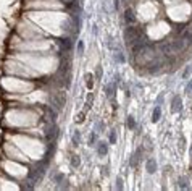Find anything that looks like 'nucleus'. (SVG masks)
<instances>
[{"mask_svg": "<svg viewBox=\"0 0 192 191\" xmlns=\"http://www.w3.org/2000/svg\"><path fill=\"white\" fill-rule=\"evenodd\" d=\"M110 144H116V133H115V130L110 131Z\"/></svg>", "mask_w": 192, "mask_h": 191, "instance_id": "nucleus-12", "label": "nucleus"}, {"mask_svg": "<svg viewBox=\"0 0 192 191\" xmlns=\"http://www.w3.org/2000/svg\"><path fill=\"white\" fill-rule=\"evenodd\" d=\"M160 117H161V109H160V105H157L155 110H153V114H152V122L157 123L158 120H160Z\"/></svg>", "mask_w": 192, "mask_h": 191, "instance_id": "nucleus-6", "label": "nucleus"}, {"mask_svg": "<svg viewBox=\"0 0 192 191\" xmlns=\"http://www.w3.org/2000/svg\"><path fill=\"white\" fill-rule=\"evenodd\" d=\"M86 86H87V89L94 88V76L92 75H86Z\"/></svg>", "mask_w": 192, "mask_h": 191, "instance_id": "nucleus-8", "label": "nucleus"}, {"mask_svg": "<svg viewBox=\"0 0 192 191\" xmlns=\"http://www.w3.org/2000/svg\"><path fill=\"white\" fill-rule=\"evenodd\" d=\"M77 46H79V55H82V54H84V44L79 41V44H77Z\"/></svg>", "mask_w": 192, "mask_h": 191, "instance_id": "nucleus-15", "label": "nucleus"}, {"mask_svg": "<svg viewBox=\"0 0 192 191\" xmlns=\"http://www.w3.org/2000/svg\"><path fill=\"white\" fill-rule=\"evenodd\" d=\"M69 162H71V165H73V167H79V165H81V159H79V155H71Z\"/></svg>", "mask_w": 192, "mask_h": 191, "instance_id": "nucleus-7", "label": "nucleus"}, {"mask_svg": "<svg viewBox=\"0 0 192 191\" xmlns=\"http://www.w3.org/2000/svg\"><path fill=\"white\" fill-rule=\"evenodd\" d=\"M95 147H97V154L98 155H105L106 152H108V144L102 143V141H98V143L95 144Z\"/></svg>", "mask_w": 192, "mask_h": 191, "instance_id": "nucleus-3", "label": "nucleus"}, {"mask_svg": "<svg viewBox=\"0 0 192 191\" xmlns=\"http://www.w3.org/2000/svg\"><path fill=\"white\" fill-rule=\"evenodd\" d=\"M124 20H126V23H127V24H129V23L132 24L134 21H136V16H134V13H132L131 8H127V10H126V13H124Z\"/></svg>", "mask_w": 192, "mask_h": 191, "instance_id": "nucleus-5", "label": "nucleus"}, {"mask_svg": "<svg viewBox=\"0 0 192 191\" xmlns=\"http://www.w3.org/2000/svg\"><path fill=\"white\" fill-rule=\"evenodd\" d=\"M126 123H127V126H129L131 130L136 128V122H134V117H131V115H129V117H127V122H126Z\"/></svg>", "mask_w": 192, "mask_h": 191, "instance_id": "nucleus-9", "label": "nucleus"}, {"mask_svg": "<svg viewBox=\"0 0 192 191\" xmlns=\"http://www.w3.org/2000/svg\"><path fill=\"white\" fill-rule=\"evenodd\" d=\"M79 141H81V134L76 131V133L73 134V146H77V144H79Z\"/></svg>", "mask_w": 192, "mask_h": 191, "instance_id": "nucleus-10", "label": "nucleus"}, {"mask_svg": "<svg viewBox=\"0 0 192 191\" xmlns=\"http://www.w3.org/2000/svg\"><path fill=\"white\" fill-rule=\"evenodd\" d=\"M65 102H66V97L63 96V94H60V96H53V104H55L56 109H61L63 105H65Z\"/></svg>", "mask_w": 192, "mask_h": 191, "instance_id": "nucleus-4", "label": "nucleus"}, {"mask_svg": "<svg viewBox=\"0 0 192 191\" xmlns=\"http://www.w3.org/2000/svg\"><path fill=\"white\" fill-rule=\"evenodd\" d=\"M187 91H192V81L189 83V86H187Z\"/></svg>", "mask_w": 192, "mask_h": 191, "instance_id": "nucleus-16", "label": "nucleus"}, {"mask_svg": "<svg viewBox=\"0 0 192 191\" xmlns=\"http://www.w3.org/2000/svg\"><path fill=\"white\" fill-rule=\"evenodd\" d=\"M115 59H118V62H119V63H123V62H124V57L121 55V52H118V54L115 55Z\"/></svg>", "mask_w": 192, "mask_h": 191, "instance_id": "nucleus-14", "label": "nucleus"}, {"mask_svg": "<svg viewBox=\"0 0 192 191\" xmlns=\"http://www.w3.org/2000/svg\"><path fill=\"white\" fill-rule=\"evenodd\" d=\"M179 188H182V189H186V188H189V185H187V178H179Z\"/></svg>", "mask_w": 192, "mask_h": 191, "instance_id": "nucleus-11", "label": "nucleus"}, {"mask_svg": "<svg viewBox=\"0 0 192 191\" xmlns=\"http://www.w3.org/2000/svg\"><path fill=\"white\" fill-rule=\"evenodd\" d=\"M145 170H147L148 173H155V172H157V162H155L153 159H147V162H145Z\"/></svg>", "mask_w": 192, "mask_h": 191, "instance_id": "nucleus-2", "label": "nucleus"}, {"mask_svg": "<svg viewBox=\"0 0 192 191\" xmlns=\"http://www.w3.org/2000/svg\"><path fill=\"white\" fill-rule=\"evenodd\" d=\"M118 189H123V180L121 178H119V176H118V178H116V185H115Z\"/></svg>", "mask_w": 192, "mask_h": 191, "instance_id": "nucleus-13", "label": "nucleus"}, {"mask_svg": "<svg viewBox=\"0 0 192 191\" xmlns=\"http://www.w3.org/2000/svg\"><path fill=\"white\" fill-rule=\"evenodd\" d=\"M171 105H173L171 112H174V114H176V112H181L182 110V101H181V97L179 96H174L173 101H171Z\"/></svg>", "mask_w": 192, "mask_h": 191, "instance_id": "nucleus-1", "label": "nucleus"}]
</instances>
